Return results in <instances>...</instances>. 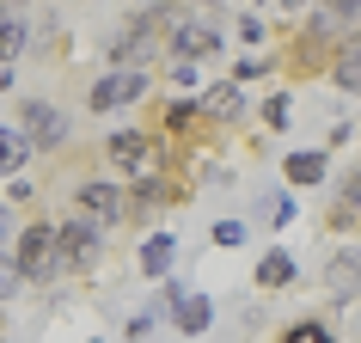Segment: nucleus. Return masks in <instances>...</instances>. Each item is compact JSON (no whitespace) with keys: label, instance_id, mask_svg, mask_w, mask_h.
Segmentation results:
<instances>
[{"label":"nucleus","instance_id":"nucleus-1","mask_svg":"<svg viewBox=\"0 0 361 343\" xmlns=\"http://www.w3.org/2000/svg\"><path fill=\"white\" fill-rule=\"evenodd\" d=\"M98 153H104L111 178H123V184H141V178H153V172H171V166H178L171 148L147 129V123H123V129H111L104 141H98Z\"/></svg>","mask_w":361,"mask_h":343},{"label":"nucleus","instance_id":"nucleus-2","mask_svg":"<svg viewBox=\"0 0 361 343\" xmlns=\"http://www.w3.org/2000/svg\"><path fill=\"white\" fill-rule=\"evenodd\" d=\"M13 264H19V282H25V288H56V282H68V270H61V239H56V215L31 209V215L19 221Z\"/></svg>","mask_w":361,"mask_h":343},{"label":"nucleus","instance_id":"nucleus-3","mask_svg":"<svg viewBox=\"0 0 361 343\" xmlns=\"http://www.w3.org/2000/svg\"><path fill=\"white\" fill-rule=\"evenodd\" d=\"M56 239H61V270H68V282L98 276L104 258H111V233L98 227V221H86V215H74V209L56 215Z\"/></svg>","mask_w":361,"mask_h":343},{"label":"nucleus","instance_id":"nucleus-4","mask_svg":"<svg viewBox=\"0 0 361 343\" xmlns=\"http://www.w3.org/2000/svg\"><path fill=\"white\" fill-rule=\"evenodd\" d=\"M153 86H159L153 68H104V74L86 80L80 104H86V116H116V111H129V104H147Z\"/></svg>","mask_w":361,"mask_h":343},{"label":"nucleus","instance_id":"nucleus-5","mask_svg":"<svg viewBox=\"0 0 361 343\" xmlns=\"http://www.w3.org/2000/svg\"><path fill=\"white\" fill-rule=\"evenodd\" d=\"M13 129L25 135V148L37 153V160L74 148V116H68V104H56V98H19V104H13Z\"/></svg>","mask_w":361,"mask_h":343},{"label":"nucleus","instance_id":"nucleus-6","mask_svg":"<svg viewBox=\"0 0 361 343\" xmlns=\"http://www.w3.org/2000/svg\"><path fill=\"white\" fill-rule=\"evenodd\" d=\"M68 209L98 221L104 233L129 227V184L123 178H98V172H80L74 184H68Z\"/></svg>","mask_w":361,"mask_h":343},{"label":"nucleus","instance_id":"nucleus-7","mask_svg":"<svg viewBox=\"0 0 361 343\" xmlns=\"http://www.w3.org/2000/svg\"><path fill=\"white\" fill-rule=\"evenodd\" d=\"M288 31L306 37L312 49H324V56H337L343 43L361 37V0H312V13L300 25H288Z\"/></svg>","mask_w":361,"mask_h":343},{"label":"nucleus","instance_id":"nucleus-8","mask_svg":"<svg viewBox=\"0 0 361 343\" xmlns=\"http://www.w3.org/2000/svg\"><path fill=\"white\" fill-rule=\"evenodd\" d=\"M178 203H190V172L171 166V172H153L141 184H129V227H147L153 215L178 209Z\"/></svg>","mask_w":361,"mask_h":343},{"label":"nucleus","instance_id":"nucleus-9","mask_svg":"<svg viewBox=\"0 0 361 343\" xmlns=\"http://www.w3.org/2000/svg\"><path fill=\"white\" fill-rule=\"evenodd\" d=\"M227 49V37H221V25L209 19V13H178L171 19V31H166V61H214Z\"/></svg>","mask_w":361,"mask_h":343},{"label":"nucleus","instance_id":"nucleus-10","mask_svg":"<svg viewBox=\"0 0 361 343\" xmlns=\"http://www.w3.org/2000/svg\"><path fill=\"white\" fill-rule=\"evenodd\" d=\"M196 111H202V123L209 129H221V135H233V129H245V116H251V92L239 86V80H209L202 92H196Z\"/></svg>","mask_w":361,"mask_h":343},{"label":"nucleus","instance_id":"nucleus-11","mask_svg":"<svg viewBox=\"0 0 361 343\" xmlns=\"http://www.w3.org/2000/svg\"><path fill=\"white\" fill-rule=\"evenodd\" d=\"M159 306H166V319L178 325L184 337H202L214 325V301L196 294V288H184V282H171V276H166V288H159Z\"/></svg>","mask_w":361,"mask_h":343},{"label":"nucleus","instance_id":"nucleus-12","mask_svg":"<svg viewBox=\"0 0 361 343\" xmlns=\"http://www.w3.org/2000/svg\"><path fill=\"white\" fill-rule=\"evenodd\" d=\"M319 282H324V294H331V306H355L361 301V246L331 251L324 270H319Z\"/></svg>","mask_w":361,"mask_h":343},{"label":"nucleus","instance_id":"nucleus-13","mask_svg":"<svg viewBox=\"0 0 361 343\" xmlns=\"http://www.w3.org/2000/svg\"><path fill=\"white\" fill-rule=\"evenodd\" d=\"M282 184H288V191H319V184H331V153H324V148L282 153Z\"/></svg>","mask_w":361,"mask_h":343},{"label":"nucleus","instance_id":"nucleus-14","mask_svg":"<svg viewBox=\"0 0 361 343\" xmlns=\"http://www.w3.org/2000/svg\"><path fill=\"white\" fill-rule=\"evenodd\" d=\"M300 282V264H294V251H282V246H269L264 258H257V270H251V288L257 294H282V288H294Z\"/></svg>","mask_w":361,"mask_h":343},{"label":"nucleus","instance_id":"nucleus-15","mask_svg":"<svg viewBox=\"0 0 361 343\" xmlns=\"http://www.w3.org/2000/svg\"><path fill=\"white\" fill-rule=\"evenodd\" d=\"M324 227L331 233H361V166L343 172V191H337V203L324 209Z\"/></svg>","mask_w":361,"mask_h":343},{"label":"nucleus","instance_id":"nucleus-16","mask_svg":"<svg viewBox=\"0 0 361 343\" xmlns=\"http://www.w3.org/2000/svg\"><path fill=\"white\" fill-rule=\"evenodd\" d=\"M171 264H178V239H171V233H147L141 251H135V270H141L147 282H166Z\"/></svg>","mask_w":361,"mask_h":343},{"label":"nucleus","instance_id":"nucleus-17","mask_svg":"<svg viewBox=\"0 0 361 343\" xmlns=\"http://www.w3.org/2000/svg\"><path fill=\"white\" fill-rule=\"evenodd\" d=\"M324 80H331L337 92L361 98V37H355V43H343L337 56H331V68H324Z\"/></svg>","mask_w":361,"mask_h":343},{"label":"nucleus","instance_id":"nucleus-18","mask_svg":"<svg viewBox=\"0 0 361 343\" xmlns=\"http://www.w3.org/2000/svg\"><path fill=\"white\" fill-rule=\"evenodd\" d=\"M31 49V19L25 13H0V68H19Z\"/></svg>","mask_w":361,"mask_h":343},{"label":"nucleus","instance_id":"nucleus-19","mask_svg":"<svg viewBox=\"0 0 361 343\" xmlns=\"http://www.w3.org/2000/svg\"><path fill=\"white\" fill-rule=\"evenodd\" d=\"M31 160H37V153L25 148V135L13 129V123H0V184H6V178H19Z\"/></svg>","mask_w":361,"mask_h":343},{"label":"nucleus","instance_id":"nucleus-20","mask_svg":"<svg viewBox=\"0 0 361 343\" xmlns=\"http://www.w3.org/2000/svg\"><path fill=\"white\" fill-rule=\"evenodd\" d=\"M257 123H264V129H276V135H282L288 123H294V92H288V86H276V92H269V98H257Z\"/></svg>","mask_w":361,"mask_h":343},{"label":"nucleus","instance_id":"nucleus-21","mask_svg":"<svg viewBox=\"0 0 361 343\" xmlns=\"http://www.w3.org/2000/svg\"><path fill=\"white\" fill-rule=\"evenodd\" d=\"M264 74H282V56H233V68H227V80H239V86H251Z\"/></svg>","mask_w":361,"mask_h":343},{"label":"nucleus","instance_id":"nucleus-22","mask_svg":"<svg viewBox=\"0 0 361 343\" xmlns=\"http://www.w3.org/2000/svg\"><path fill=\"white\" fill-rule=\"evenodd\" d=\"M276 343H337V331H331L324 319H294V325L276 331Z\"/></svg>","mask_w":361,"mask_h":343},{"label":"nucleus","instance_id":"nucleus-23","mask_svg":"<svg viewBox=\"0 0 361 343\" xmlns=\"http://www.w3.org/2000/svg\"><path fill=\"white\" fill-rule=\"evenodd\" d=\"M159 68H166V86H171V92H184V98L202 92V61H159Z\"/></svg>","mask_w":361,"mask_h":343},{"label":"nucleus","instance_id":"nucleus-24","mask_svg":"<svg viewBox=\"0 0 361 343\" xmlns=\"http://www.w3.org/2000/svg\"><path fill=\"white\" fill-rule=\"evenodd\" d=\"M0 203H13L19 215H31V209L43 203V191L31 184V178H25V172H19V178H6V191H0Z\"/></svg>","mask_w":361,"mask_h":343},{"label":"nucleus","instance_id":"nucleus-25","mask_svg":"<svg viewBox=\"0 0 361 343\" xmlns=\"http://www.w3.org/2000/svg\"><path fill=\"white\" fill-rule=\"evenodd\" d=\"M251 13H264V19H288V25H300L306 13H312V0H251Z\"/></svg>","mask_w":361,"mask_h":343},{"label":"nucleus","instance_id":"nucleus-26","mask_svg":"<svg viewBox=\"0 0 361 343\" xmlns=\"http://www.w3.org/2000/svg\"><path fill=\"white\" fill-rule=\"evenodd\" d=\"M19 294H25V282H19V264H13V246H6L0 251V313L19 301Z\"/></svg>","mask_w":361,"mask_h":343},{"label":"nucleus","instance_id":"nucleus-27","mask_svg":"<svg viewBox=\"0 0 361 343\" xmlns=\"http://www.w3.org/2000/svg\"><path fill=\"white\" fill-rule=\"evenodd\" d=\"M245 233H251V221H245V215H221V221H214V233H209V239H214V246H245Z\"/></svg>","mask_w":361,"mask_h":343},{"label":"nucleus","instance_id":"nucleus-28","mask_svg":"<svg viewBox=\"0 0 361 343\" xmlns=\"http://www.w3.org/2000/svg\"><path fill=\"white\" fill-rule=\"evenodd\" d=\"M233 37L245 43V49H257V43L269 37V19L264 13H239V19H233Z\"/></svg>","mask_w":361,"mask_h":343},{"label":"nucleus","instance_id":"nucleus-29","mask_svg":"<svg viewBox=\"0 0 361 343\" xmlns=\"http://www.w3.org/2000/svg\"><path fill=\"white\" fill-rule=\"evenodd\" d=\"M159 319H166V306H147V313H135V319L123 325V337H129V343H141V337H147V331H153Z\"/></svg>","mask_w":361,"mask_h":343},{"label":"nucleus","instance_id":"nucleus-30","mask_svg":"<svg viewBox=\"0 0 361 343\" xmlns=\"http://www.w3.org/2000/svg\"><path fill=\"white\" fill-rule=\"evenodd\" d=\"M19 221H25V215L13 209V203H0V251H6L13 239H19Z\"/></svg>","mask_w":361,"mask_h":343},{"label":"nucleus","instance_id":"nucleus-31","mask_svg":"<svg viewBox=\"0 0 361 343\" xmlns=\"http://www.w3.org/2000/svg\"><path fill=\"white\" fill-rule=\"evenodd\" d=\"M184 6H190V13H209V19H214V13H221L227 0H184Z\"/></svg>","mask_w":361,"mask_h":343},{"label":"nucleus","instance_id":"nucleus-32","mask_svg":"<svg viewBox=\"0 0 361 343\" xmlns=\"http://www.w3.org/2000/svg\"><path fill=\"white\" fill-rule=\"evenodd\" d=\"M25 6H31V0H0V13H25Z\"/></svg>","mask_w":361,"mask_h":343},{"label":"nucleus","instance_id":"nucleus-33","mask_svg":"<svg viewBox=\"0 0 361 343\" xmlns=\"http://www.w3.org/2000/svg\"><path fill=\"white\" fill-rule=\"evenodd\" d=\"M92 343H98V337H92Z\"/></svg>","mask_w":361,"mask_h":343}]
</instances>
